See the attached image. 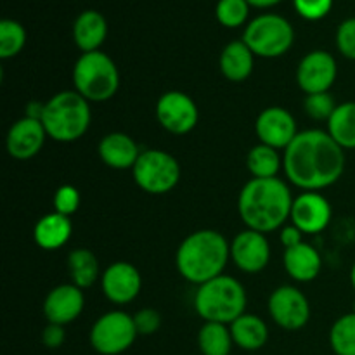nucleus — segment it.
Returning <instances> with one entry per match:
<instances>
[{
  "label": "nucleus",
  "instance_id": "1",
  "mask_svg": "<svg viewBox=\"0 0 355 355\" xmlns=\"http://www.w3.org/2000/svg\"><path fill=\"white\" fill-rule=\"evenodd\" d=\"M283 168L286 179L304 191H321L340 180L345 170V149L328 130L309 128L298 132L284 149Z\"/></svg>",
  "mask_w": 355,
  "mask_h": 355
},
{
  "label": "nucleus",
  "instance_id": "2",
  "mask_svg": "<svg viewBox=\"0 0 355 355\" xmlns=\"http://www.w3.org/2000/svg\"><path fill=\"white\" fill-rule=\"evenodd\" d=\"M291 191L284 180L252 179L243 186L238 198V211L246 229L267 232L283 227L291 217Z\"/></svg>",
  "mask_w": 355,
  "mask_h": 355
},
{
  "label": "nucleus",
  "instance_id": "3",
  "mask_svg": "<svg viewBox=\"0 0 355 355\" xmlns=\"http://www.w3.org/2000/svg\"><path fill=\"white\" fill-rule=\"evenodd\" d=\"M229 259L227 239L214 229H201L182 239L175 253V266L184 279L200 286L222 276Z\"/></svg>",
  "mask_w": 355,
  "mask_h": 355
},
{
  "label": "nucleus",
  "instance_id": "4",
  "mask_svg": "<svg viewBox=\"0 0 355 355\" xmlns=\"http://www.w3.org/2000/svg\"><path fill=\"white\" fill-rule=\"evenodd\" d=\"M92 121L89 101L76 90H62L45 103V132L58 142H75L87 134Z\"/></svg>",
  "mask_w": 355,
  "mask_h": 355
},
{
  "label": "nucleus",
  "instance_id": "5",
  "mask_svg": "<svg viewBox=\"0 0 355 355\" xmlns=\"http://www.w3.org/2000/svg\"><path fill=\"white\" fill-rule=\"evenodd\" d=\"M194 309L205 322L231 324L245 314L246 291L236 277L218 276L200 284L194 295Z\"/></svg>",
  "mask_w": 355,
  "mask_h": 355
},
{
  "label": "nucleus",
  "instance_id": "6",
  "mask_svg": "<svg viewBox=\"0 0 355 355\" xmlns=\"http://www.w3.org/2000/svg\"><path fill=\"white\" fill-rule=\"evenodd\" d=\"M73 85L89 103H104L118 92L120 73L103 51L83 52L73 66Z\"/></svg>",
  "mask_w": 355,
  "mask_h": 355
},
{
  "label": "nucleus",
  "instance_id": "7",
  "mask_svg": "<svg viewBox=\"0 0 355 355\" xmlns=\"http://www.w3.org/2000/svg\"><path fill=\"white\" fill-rule=\"evenodd\" d=\"M241 40L259 58L274 59L293 47L295 30L290 21L279 14H262L246 24Z\"/></svg>",
  "mask_w": 355,
  "mask_h": 355
},
{
  "label": "nucleus",
  "instance_id": "8",
  "mask_svg": "<svg viewBox=\"0 0 355 355\" xmlns=\"http://www.w3.org/2000/svg\"><path fill=\"white\" fill-rule=\"evenodd\" d=\"M135 184L148 194H166L180 180V165L170 153L146 149L132 168Z\"/></svg>",
  "mask_w": 355,
  "mask_h": 355
},
{
  "label": "nucleus",
  "instance_id": "9",
  "mask_svg": "<svg viewBox=\"0 0 355 355\" xmlns=\"http://www.w3.org/2000/svg\"><path fill=\"white\" fill-rule=\"evenodd\" d=\"M139 336L134 315L123 311H110L90 328V345L101 355H120L134 345Z\"/></svg>",
  "mask_w": 355,
  "mask_h": 355
},
{
  "label": "nucleus",
  "instance_id": "10",
  "mask_svg": "<svg viewBox=\"0 0 355 355\" xmlns=\"http://www.w3.org/2000/svg\"><path fill=\"white\" fill-rule=\"evenodd\" d=\"M267 309L272 321L286 331H298L305 328L311 319L309 298L298 288L290 284L276 288L270 293Z\"/></svg>",
  "mask_w": 355,
  "mask_h": 355
},
{
  "label": "nucleus",
  "instance_id": "11",
  "mask_svg": "<svg viewBox=\"0 0 355 355\" xmlns=\"http://www.w3.org/2000/svg\"><path fill=\"white\" fill-rule=\"evenodd\" d=\"M156 118L166 132L173 135H186L198 125L200 111L193 97L180 90L162 94L156 103Z\"/></svg>",
  "mask_w": 355,
  "mask_h": 355
},
{
  "label": "nucleus",
  "instance_id": "12",
  "mask_svg": "<svg viewBox=\"0 0 355 355\" xmlns=\"http://www.w3.org/2000/svg\"><path fill=\"white\" fill-rule=\"evenodd\" d=\"M338 75L336 59L328 51H312L297 66V83L305 94L329 92Z\"/></svg>",
  "mask_w": 355,
  "mask_h": 355
},
{
  "label": "nucleus",
  "instance_id": "13",
  "mask_svg": "<svg viewBox=\"0 0 355 355\" xmlns=\"http://www.w3.org/2000/svg\"><path fill=\"white\" fill-rule=\"evenodd\" d=\"M255 132L260 144L270 146L274 149H286L297 137V121L288 110L281 106L266 107L257 116Z\"/></svg>",
  "mask_w": 355,
  "mask_h": 355
},
{
  "label": "nucleus",
  "instance_id": "14",
  "mask_svg": "<svg viewBox=\"0 0 355 355\" xmlns=\"http://www.w3.org/2000/svg\"><path fill=\"white\" fill-rule=\"evenodd\" d=\"M333 217L329 201L318 191H305L293 200L291 224L304 234H318L324 231Z\"/></svg>",
  "mask_w": 355,
  "mask_h": 355
},
{
  "label": "nucleus",
  "instance_id": "15",
  "mask_svg": "<svg viewBox=\"0 0 355 355\" xmlns=\"http://www.w3.org/2000/svg\"><path fill=\"white\" fill-rule=\"evenodd\" d=\"M231 259L243 272H262L270 262L269 239L266 234L252 229L241 231L231 243Z\"/></svg>",
  "mask_w": 355,
  "mask_h": 355
},
{
  "label": "nucleus",
  "instance_id": "16",
  "mask_svg": "<svg viewBox=\"0 0 355 355\" xmlns=\"http://www.w3.org/2000/svg\"><path fill=\"white\" fill-rule=\"evenodd\" d=\"M101 288L104 297L113 304H130L141 293V272L130 262H114L101 276Z\"/></svg>",
  "mask_w": 355,
  "mask_h": 355
},
{
  "label": "nucleus",
  "instance_id": "17",
  "mask_svg": "<svg viewBox=\"0 0 355 355\" xmlns=\"http://www.w3.org/2000/svg\"><path fill=\"white\" fill-rule=\"evenodd\" d=\"M85 307L83 290L75 284H59L52 288L44 300V315L52 324L66 326L76 321Z\"/></svg>",
  "mask_w": 355,
  "mask_h": 355
},
{
  "label": "nucleus",
  "instance_id": "18",
  "mask_svg": "<svg viewBox=\"0 0 355 355\" xmlns=\"http://www.w3.org/2000/svg\"><path fill=\"white\" fill-rule=\"evenodd\" d=\"M47 137L49 135L40 120L23 116L7 132V153L14 159H30L42 151Z\"/></svg>",
  "mask_w": 355,
  "mask_h": 355
},
{
  "label": "nucleus",
  "instance_id": "19",
  "mask_svg": "<svg viewBox=\"0 0 355 355\" xmlns=\"http://www.w3.org/2000/svg\"><path fill=\"white\" fill-rule=\"evenodd\" d=\"M97 151L104 165L114 170H132L142 153L137 142L123 132H111L104 135L99 141Z\"/></svg>",
  "mask_w": 355,
  "mask_h": 355
},
{
  "label": "nucleus",
  "instance_id": "20",
  "mask_svg": "<svg viewBox=\"0 0 355 355\" xmlns=\"http://www.w3.org/2000/svg\"><path fill=\"white\" fill-rule=\"evenodd\" d=\"M283 263L288 276H291V279L298 281V283L314 281L322 267V260L318 250L304 241L290 246V248H284Z\"/></svg>",
  "mask_w": 355,
  "mask_h": 355
},
{
  "label": "nucleus",
  "instance_id": "21",
  "mask_svg": "<svg viewBox=\"0 0 355 355\" xmlns=\"http://www.w3.org/2000/svg\"><path fill=\"white\" fill-rule=\"evenodd\" d=\"M73 232V225L69 217L52 211V214L44 215L38 218L33 229V239L38 248L54 252V250L62 248L69 241Z\"/></svg>",
  "mask_w": 355,
  "mask_h": 355
},
{
  "label": "nucleus",
  "instance_id": "22",
  "mask_svg": "<svg viewBox=\"0 0 355 355\" xmlns=\"http://www.w3.org/2000/svg\"><path fill=\"white\" fill-rule=\"evenodd\" d=\"M107 37L106 17L97 10L89 9L78 14L73 24V38L76 47L83 52L99 51Z\"/></svg>",
  "mask_w": 355,
  "mask_h": 355
},
{
  "label": "nucleus",
  "instance_id": "23",
  "mask_svg": "<svg viewBox=\"0 0 355 355\" xmlns=\"http://www.w3.org/2000/svg\"><path fill=\"white\" fill-rule=\"evenodd\" d=\"M255 54L250 51L248 45L243 40H234L225 45L220 52L218 66L220 71L229 82H245L253 71Z\"/></svg>",
  "mask_w": 355,
  "mask_h": 355
},
{
  "label": "nucleus",
  "instance_id": "24",
  "mask_svg": "<svg viewBox=\"0 0 355 355\" xmlns=\"http://www.w3.org/2000/svg\"><path fill=\"white\" fill-rule=\"evenodd\" d=\"M234 345L246 352L260 350L269 340V328L266 321L255 314H243L229 324Z\"/></svg>",
  "mask_w": 355,
  "mask_h": 355
},
{
  "label": "nucleus",
  "instance_id": "25",
  "mask_svg": "<svg viewBox=\"0 0 355 355\" xmlns=\"http://www.w3.org/2000/svg\"><path fill=\"white\" fill-rule=\"evenodd\" d=\"M68 270L75 286L80 290L94 286L99 277V260L94 252L87 248H76L68 255Z\"/></svg>",
  "mask_w": 355,
  "mask_h": 355
},
{
  "label": "nucleus",
  "instance_id": "26",
  "mask_svg": "<svg viewBox=\"0 0 355 355\" xmlns=\"http://www.w3.org/2000/svg\"><path fill=\"white\" fill-rule=\"evenodd\" d=\"M328 134L343 149H355V101L336 106L328 120Z\"/></svg>",
  "mask_w": 355,
  "mask_h": 355
},
{
  "label": "nucleus",
  "instance_id": "27",
  "mask_svg": "<svg viewBox=\"0 0 355 355\" xmlns=\"http://www.w3.org/2000/svg\"><path fill=\"white\" fill-rule=\"evenodd\" d=\"M198 345L203 355H231L234 345L231 328L222 322H205L198 333Z\"/></svg>",
  "mask_w": 355,
  "mask_h": 355
},
{
  "label": "nucleus",
  "instance_id": "28",
  "mask_svg": "<svg viewBox=\"0 0 355 355\" xmlns=\"http://www.w3.org/2000/svg\"><path fill=\"white\" fill-rule=\"evenodd\" d=\"M281 166H283V158L277 149L266 144H257L255 148L250 149L248 158H246V168L252 173L253 179L277 177Z\"/></svg>",
  "mask_w": 355,
  "mask_h": 355
},
{
  "label": "nucleus",
  "instance_id": "29",
  "mask_svg": "<svg viewBox=\"0 0 355 355\" xmlns=\"http://www.w3.org/2000/svg\"><path fill=\"white\" fill-rule=\"evenodd\" d=\"M329 345L336 355H355V314L342 315L329 329Z\"/></svg>",
  "mask_w": 355,
  "mask_h": 355
},
{
  "label": "nucleus",
  "instance_id": "30",
  "mask_svg": "<svg viewBox=\"0 0 355 355\" xmlns=\"http://www.w3.org/2000/svg\"><path fill=\"white\" fill-rule=\"evenodd\" d=\"M26 44V30L14 19L0 21V58L10 59L19 54Z\"/></svg>",
  "mask_w": 355,
  "mask_h": 355
},
{
  "label": "nucleus",
  "instance_id": "31",
  "mask_svg": "<svg viewBox=\"0 0 355 355\" xmlns=\"http://www.w3.org/2000/svg\"><path fill=\"white\" fill-rule=\"evenodd\" d=\"M250 3L246 0H218L215 7L217 21L225 28H238L248 21Z\"/></svg>",
  "mask_w": 355,
  "mask_h": 355
},
{
  "label": "nucleus",
  "instance_id": "32",
  "mask_svg": "<svg viewBox=\"0 0 355 355\" xmlns=\"http://www.w3.org/2000/svg\"><path fill=\"white\" fill-rule=\"evenodd\" d=\"M335 97L329 92H319V94H309L304 101V110L309 114V118L315 121H326L331 118L333 111L336 110Z\"/></svg>",
  "mask_w": 355,
  "mask_h": 355
},
{
  "label": "nucleus",
  "instance_id": "33",
  "mask_svg": "<svg viewBox=\"0 0 355 355\" xmlns=\"http://www.w3.org/2000/svg\"><path fill=\"white\" fill-rule=\"evenodd\" d=\"M80 201H82V198H80L78 189H76L75 186L66 184V186H61L58 191H55L54 211H58V214L61 215H66V217H71V215L78 210Z\"/></svg>",
  "mask_w": 355,
  "mask_h": 355
},
{
  "label": "nucleus",
  "instance_id": "34",
  "mask_svg": "<svg viewBox=\"0 0 355 355\" xmlns=\"http://www.w3.org/2000/svg\"><path fill=\"white\" fill-rule=\"evenodd\" d=\"M336 49L343 58L355 61V17L340 23L336 30Z\"/></svg>",
  "mask_w": 355,
  "mask_h": 355
},
{
  "label": "nucleus",
  "instance_id": "35",
  "mask_svg": "<svg viewBox=\"0 0 355 355\" xmlns=\"http://www.w3.org/2000/svg\"><path fill=\"white\" fill-rule=\"evenodd\" d=\"M298 16L307 21H319L333 9V0H293Z\"/></svg>",
  "mask_w": 355,
  "mask_h": 355
},
{
  "label": "nucleus",
  "instance_id": "36",
  "mask_svg": "<svg viewBox=\"0 0 355 355\" xmlns=\"http://www.w3.org/2000/svg\"><path fill=\"white\" fill-rule=\"evenodd\" d=\"M134 322L139 335L149 336L162 328V315L155 309H141L134 314Z\"/></svg>",
  "mask_w": 355,
  "mask_h": 355
},
{
  "label": "nucleus",
  "instance_id": "37",
  "mask_svg": "<svg viewBox=\"0 0 355 355\" xmlns=\"http://www.w3.org/2000/svg\"><path fill=\"white\" fill-rule=\"evenodd\" d=\"M66 340V331L64 326L61 324H52L49 322L47 326L42 331V343H44L47 349H59V347L64 343Z\"/></svg>",
  "mask_w": 355,
  "mask_h": 355
},
{
  "label": "nucleus",
  "instance_id": "38",
  "mask_svg": "<svg viewBox=\"0 0 355 355\" xmlns=\"http://www.w3.org/2000/svg\"><path fill=\"white\" fill-rule=\"evenodd\" d=\"M302 238H304V232H302L300 229L295 227L293 224L284 225L283 231H281V245H283L284 248H290V246L298 245V243L304 241Z\"/></svg>",
  "mask_w": 355,
  "mask_h": 355
},
{
  "label": "nucleus",
  "instance_id": "39",
  "mask_svg": "<svg viewBox=\"0 0 355 355\" xmlns=\"http://www.w3.org/2000/svg\"><path fill=\"white\" fill-rule=\"evenodd\" d=\"M44 110H45V103L31 101V103L26 104V113H24V116L42 121V116H44Z\"/></svg>",
  "mask_w": 355,
  "mask_h": 355
},
{
  "label": "nucleus",
  "instance_id": "40",
  "mask_svg": "<svg viewBox=\"0 0 355 355\" xmlns=\"http://www.w3.org/2000/svg\"><path fill=\"white\" fill-rule=\"evenodd\" d=\"M252 7H257V9H269V7L277 6L283 0H246Z\"/></svg>",
  "mask_w": 355,
  "mask_h": 355
},
{
  "label": "nucleus",
  "instance_id": "41",
  "mask_svg": "<svg viewBox=\"0 0 355 355\" xmlns=\"http://www.w3.org/2000/svg\"><path fill=\"white\" fill-rule=\"evenodd\" d=\"M350 283H352V288L355 290V263L352 266V270H350Z\"/></svg>",
  "mask_w": 355,
  "mask_h": 355
},
{
  "label": "nucleus",
  "instance_id": "42",
  "mask_svg": "<svg viewBox=\"0 0 355 355\" xmlns=\"http://www.w3.org/2000/svg\"><path fill=\"white\" fill-rule=\"evenodd\" d=\"M352 312L355 314V302H354V311H352Z\"/></svg>",
  "mask_w": 355,
  "mask_h": 355
}]
</instances>
